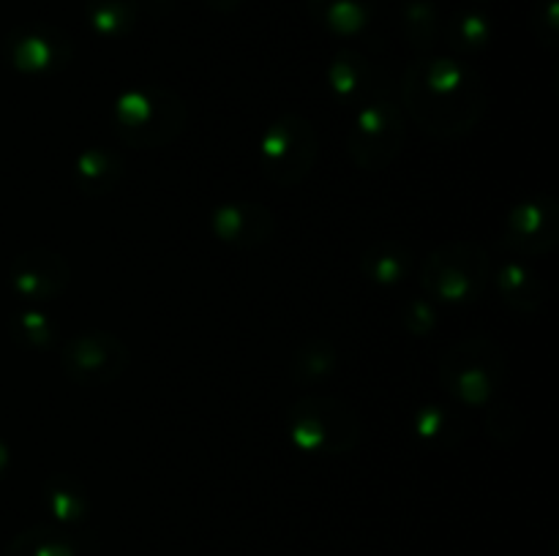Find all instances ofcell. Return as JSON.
<instances>
[{
    "label": "cell",
    "mask_w": 559,
    "mask_h": 556,
    "mask_svg": "<svg viewBox=\"0 0 559 556\" xmlns=\"http://www.w3.org/2000/svg\"><path fill=\"white\" fill-rule=\"evenodd\" d=\"M402 109L424 134L462 140L489 112V85L473 63L453 55H420L402 80Z\"/></svg>",
    "instance_id": "cell-1"
},
{
    "label": "cell",
    "mask_w": 559,
    "mask_h": 556,
    "mask_svg": "<svg viewBox=\"0 0 559 556\" xmlns=\"http://www.w3.org/2000/svg\"><path fill=\"white\" fill-rule=\"evenodd\" d=\"M189 107L175 90L140 85L120 93L112 104V131L134 150H158L183 134Z\"/></svg>",
    "instance_id": "cell-2"
},
{
    "label": "cell",
    "mask_w": 559,
    "mask_h": 556,
    "mask_svg": "<svg viewBox=\"0 0 559 556\" xmlns=\"http://www.w3.org/2000/svg\"><path fill=\"white\" fill-rule=\"evenodd\" d=\"M360 434V414L336 396H300L287 412L289 442L306 456H347L358 447Z\"/></svg>",
    "instance_id": "cell-3"
},
{
    "label": "cell",
    "mask_w": 559,
    "mask_h": 556,
    "mask_svg": "<svg viewBox=\"0 0 559 556\" xmlns=\"http://www.w3.org/2000/svg\"><path fill=\"white\" fill-rule=\"evenodd\" d=\"M508 374L506 352L491 338H467L445 349L437 365L440 385L459 407L486 409L495 403Z\"/></svg>",
    "instance_id": "cell-4"
},
{
    "label": "cell",
    "mask_w": 559,
    "mask_h": 556,
    "mask_svg": "<svg viewBox=\"0 0 559 556\" xmlns=\"http://www.w3.org/2000/svg\"><path fill=\"white\" fill-rule=\"evenodd\" d=\"M491 281V256L475 240H448L426 256L420 287L431 303L469 305Z\"/></svg>",
    "instance_id": "cell-5"
},
{
    "label": "cell",
    "mask_w": 559,
    "mask_h": 556,
    "mask_svg": "<svg viewBox=\"0 0 559 556\" xmlns=\"http://www.w3.org/2000/svg\"><path fill=\"white\" fill-rule=\"evenodd\" d=\"M320 158V134L306 114L284 112L273 120L260 140L262 178L276 189H295L304 183Z\"/></svg>",
    "instance_id": "cell-6"
},
{
    "label": "cell",
    "mask_w": 559,
    "mask_h": 556,
    "mask_svg": "<svg viewBox=\"0 0 559 556\" xmlns=\"http://www.w3.org/2000/svg\"><path fill=\"white\" fill-rule=\"evenodd\" d=\"M407 114L388 93L360 104L347 131V153L364 172H382L402 156Z\"/></svg>",
    "instance_id": "cell-7"
},
{
    "label": "cell",
    "mask_w": 559,
    "mask_h": 556,
    "mask_svg": "<svg viewBox=\"0 0 559 556\" xmlns=\"http://www.w3.org/2000/svg\"><path fill=\"white\" fill-rule=\"evenodd\" d=\"M131 352L123 338L107 330L82 333L60 347V371L71 385L107 387L129 371Z\"/></svg>",
    "instance_id": "cell-8"
},
{
    "label": "cell",
    "mask_w": 559,
    "mask_h": 556,
    "mask_svg": "<svg viewBox=\"0 0 559 556\" xmlns=\"http://www.w3.org/2000/svg\"><path fill=\"white\" fill-rule=\"evenodd\" d=\"M559 243V205L555 194H530L506 213L500 245L516 256H546Z\"/></svg>",
    "instance_id": "cell-9"
},
{
    "label": "cell",
    "mask_w": 559,
    "mask_h": 556,
    "mask_svg": "<svg viewBox=\"0 0 559 556\" xmlns=\"http://www.w3.org/2000/svg\"><path fill=\"white\" fill-rule=\"evenodd\" d=\"M5 58L20 74H60L74 58V41L69 33L49 22H27L14 27L5 38Z\"/></svg>",
    "instance_id": "cell-10"
},
{
    "label": "cell",
    "mask_w": 559,
    "mask_h": 556,
    "mask_svg": "<svg viewBox=\"0 0 559 556\" xmlns=\"http://www.w3.org/2000/svg\"><path fill=\"white\" fill-rule=\"evenodd\" d=\"M71 283V265L52 249L25 251L11 265V289L27 303H49L63 298Z\"/></svg>",
    "instance_id": "cell-11"
},
{
    "label": "cell",
    "mask_w": 559,
    "mask_h": 556,
    "mask_svg": "<svg viewBox=\"0 0 559 556\" xmlns=\"http://www.w3.org/2000/svg\"><path fill=\"white\" fill-rule=\"evenodd\" d=\"M211 232L233 249H260L276 234V216L267 205L251 200L222 202L211 210Z\"/></svg>",
    "instance_id": "cell-12"
},
{
    "label": "cell",
    "mask_w": 559,
    "mask_h": 556,
    "mask_svg": "<svg viewBox=\"0 0 559 556\" xmlns=\"http://www.w3.org/2000/svg\"><path fill=\"white\" fill-rule=\"evenodd\" d=\"M325 82L331 96L342 107L353 109L388 93L385 71L371 63L364 52H355V49H342V52L333 55L325 69Z\"/></svg>",
    "instance_id": "cell-13"
},
{
    "label": "cell",
    "mask_w": 559,
    "mask_h": 556,
    "mask_svg": "<svg viewBox=\"0 0 559 556\" xmlns=\"http://www.w3.org/2000/svg\"><path fill=\"white\" fill-rule=\"evenodd\" d=\"M495 287L502 303L516 314H538L546 305V294H549L544 278L524 256H508L497 265Z\"/></svg>",
    "instance_id": "cell-14"
},
{
    "label": "cell",
    "mask_w": 559,
    "mask_h": 556,
    "mask_svg": "<svg viewBox=\"0 0 559 556\" xmlns=\"http://www.w3.org/2000/svg\"><path fill=\"white\" fill-rule=\"evenodd\" d=\"M126 161L112 147H85L74 158V183L85 196H107L123 183Z\"/></svg>",
    "instance_id": "cell-15"
},
{
    "label": "cell",
    "mask_w": 559,
    "mask_h": 556,
    "mask_svg": "<svg viewBox=\"0 0 559 556\" xmlns=\"http://www.w3.org/2000/svg\"><path fill=\"white\" fill-rule=\"evenodd\" d=\"M380 0H306L309 14L322 31L338 38H355L371 25Z\"/></svg>",
    "instance_id": "cell-16"
},
{
    "label": "cell",
    "mask_w": 559,
    "mask_h": 556,
    "mask_svg": "<svg viewBox=\"0 0 559 556\" xmlns=\"http://www.w3.org/2000/svg\"><path fill=\"white\" fill-rule=\"evenodd\" d=\"M360 270L377 287H399L413 270V249L396 238L374 240L360 254Z\"/></svg>",
    "instance_id": "cell-17"
},
{
    "label": "cell",
    "mask_w": 559,
    "mask_h": 556,
    "mask_svg": "<svg viewBox=\"0 0 559 556\" xmlns=\"http://www.w3.org/2000/svg\"><path fill=\"white\" fill-rule=\"evenodd\" d=\"M44 505H47L49 516L55 518L63 527H74L87 518L91 510V499H87V491L82 485V480H76L74 474H52L44 483Z\"/></svg>",
    "instance_id": "cell-18"
},
{
    "label": "cell",
    "mask_w": 559,
    "mask_h": 556,
    "mask_svg": "<svg viewBox=\"0 0 559 556\" xmlns=\"http://www.w3.org/2000/svg\"><path fill=\"white\" fill-rule=\"evenodd\" d=\"M409 423H413V434L431 447H456L464 436L462 414L442 403L418 407Z\"/></svg>",
    "instance_id": "cell-19"
},
{
    "label": "cell",
    "mask_w": 559,
    "mask_h": 556,
    "mask_svg": "<svg viewBox=\"0 0 559 556\" xmlns=\"http://www.w3.org/2000/svg\"><path fill=\"white\" fill-rule=\"evenodd\" d=\"M87 25L102 38H126L140 22V0H87Z\"/></svg>",
    "instance_id": "cell-20"
},
{
    "label": "cell",
    "mask_w": 559,
    "mask_h": 556,
    "mask_svg": "<svg viewBox=\"0 0 559 556\" xmlns=\"http://www.w3.org/2000/svg\"><path fill=\"white\" fill-rule=\"evenodd\" d=\"M338 365V349L333 347L325 338H311V341L300 343L293 354V363H289V376L298 385H320L328 376L336 371Z\"/></svg>",
    "instance_id": "cell-21"
},
{
    "label": "cell",
    "mask_w": 559,
    "mask_h": 556,
    "mask_svg": "<svg viewBox=\"0 0 559 556\" xmlns=\"http://www.w3.org/2000/svg\"><path fill=\"white\" fill-rule=\"evenodd\" d=\"M445 36L448 44H451L456 52H480V49H486L495 41V22H491L489 14H484L480 9H459L453 11L451 20H448Z\"/></svg>",
    "instance_id": "cell-22"
},
{
    "label": "cell",
    "mask_w": 559,
    "mask_h": 556,
    "mask_svg": "<svg viewBox=\"0 0 559 556\" xmlns=\"http://www.w3.org/2000/svg\"><path fill=\"white\" fill-rule=\"evenodd\" d=\"M3 556H80V545L63 529L33 527L16 534Z\"/></svg>",
    "instance_id": "cell-23"
},
{
    "label": "cell",
    "mask_w": 559,
    "mask_h": 556,
    "mask_svg": "<svg viewBox=\"0 0 559 556\" xmlns=\"http://www.w3.org/2000/svg\"><path fill=\"white\" fill-rule=\"evenodd\" d=\"M404 38L418 55H431L440 38V16L431 0H407L402 9Z\"/></svg>",
    "instance_id": "cell-24"
},
{
    "label": "cell",
    "mask_w": 559,
    "mask_h": 556,
    "mask_svg": "<svg viewBox=\"0 0 559 556\" xmlns=\"http://www.w3.org/2000/svg\"><path fill=\"white\" fill-rule=\"evenodd\" d=\"M14 333L25 347L31 349H52L58 341V325L52 322V316L44 314L38 309H25L14 316Z\"/></svg>",
    "instance_id": "cell-25"
},
{
    "label": "cell",
    "mask_w": 559,
    "mask_h": 556,
    "mask_svg": "<svg viewBox=\"0 0 559 556\" xmlns=\"http://www.w3.org/2000/svg\"><path fill=\"white\" fill-rule=\"evenodd\" d=\"M484 428L489 431V436L495 442H513L524 431V418L516 407L511 403H489L486 407Z\"/></svg>",
    "instance_id": "cell-26"
},
{
    "label": "cell",
    "mask_w": 559,
    "mask_h": 556,
    "mask_svg": "<svg viewBox=\"0 0 559 556\" xmlns=\"http://www.w3.org/2000/svg\"><path fill=\"white\" fill-rule=\"evenodd\" d=\"M402 322L413 336H426L435 330L437 325V311L429 298H413L402 311Z\"/></svg>",
    "instance_id": "cell-27"
},
{
    "label": "cell",
    "mask_w": 559,
    "mask_h": 556,
    "mask_svg": "<svg viewBox=\"0 0 559 556\" xmlns=\"http://www.w3.org/2000/svg\"><path fill=\"white\" fill-rule=\"evenodd\" d=\"M9 467H11V450H9V445H5V442H0V480L5 478Z\"/></svg>",
    "instance_id": "cell-28"
},
{
    "label": "cell",
    "mask_w": 559,
    "mask_h": 556,
    "mask_svg": "<svg viewBox=\"0 0 559 556\" xmlns=\"http://www.w3.org/2000/svg\"><path fill=\"white\" fill-rule=\"evenodd\" d=\"M207 3H211L216 11H233L238 9L240 0H207Z\"/></svg>",
    "instance_id": "cell-29"
}]
</instances>
